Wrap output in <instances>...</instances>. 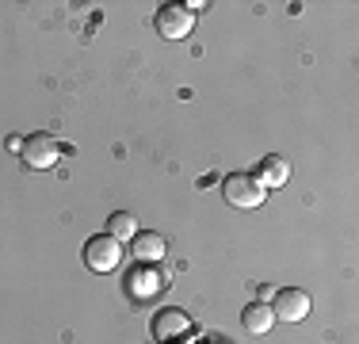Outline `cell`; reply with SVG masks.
Returning <instances> with one entry per match:
<instances>
[{
	"mask_svg": "<svg viewBox=\"0 0 359 344\" xmlns=\"http://www.w3.org/2000/svg\"><path fill=\"white\" fill-rule=\"evenodd\" d=\"M126 283H130V295H134V298H153V295H161V287H165L161 272H157V268H149V264L134 268Z\"/></svg>",
	"mask_w": 359,
	"mask_h": 344,
	"instance_id": "52a82bcc",
	"label": "cell"
},
{
	"mask_svg": "<svg viewBox=\"0 0 359 344\" xmlns=\"http://www.w3.org/2000/svg\"><path fill=\"white\" fill-rule=\"evenodd\" d=\"M191 27H195V12L187 4H165L157 12V34H161V39H168V42L187 39Z\"/></svg>",
	"mask_w": 359,
	"mask_h": 344,
	"instance_id": "7a4b0ae2",
	"label": "cell"
},
{
	"mask_svg": "<svg viewBox=\"0 0 359 344\" xmlns=\"http://www.w3.org/2000/svg\"><path fill=\"white\" fill-rule=\"evenodd\" d=\"M271 314H276V322H302L306 314H310V295L298 287H283L271 295Z\"/></svg>",
	"mask_w": 359,
	"mask_h": 344,
	"instance_id": "5b68a950",
	"label": "cell"
},
{
	"mask_svg": "<svg viewBox=\"0 0 359 344\" xmlns=\"http://www.w3.org/2000/svg\"><path fill=\"white\" fill-rule=\"evenodd\" d=\"M256 180H260L264 187H283L290 180V165L279 157V153H271V157L260 161V176H256Z\"/></svg>",
	"mask_w": 359,
	"mask_h": 344,
	"instance_id": "30bf717a",
	"label": "cell"
},
{
	"mask_svg": "<svg viewBox=\"0 0 359 344\" xmlns=\"http://www.w3.org/2000/svg\"><path fill=\"white\" fill-rule=\"evenodd\" d=\"M245 322V333H252V337H264V333H271V325H276V314H271L268 303H249L241 314Z\"/></svg>",
	"mask_w": 359,
	"mask_h": 344,
	"instance_id": "ba28073f",
	"label": "cell"
},
{
	"mask_svg": "<svg viewBox=\"0 0 359 344\" xmlns=\"http://www.w3.org/2000/svg\"><path fill=\"white\" fill-rule=\"evenodd\" d=\"M134 234H138V218H134V214L118 211V214H111V218H107V237H115L118 245H123V241H130Z\"/></svg>",
	"mask_w": 359,
	"mask_h": 344,
	"instance_id": "8fae6325",
	"label": "cell"
},
{
	"mask_svg": "<svg viewBox=\"0 0 359 344\" xmlns=\"http://www.w3.org/2000/svg\"><path fill=\"white\" fill-rule=\"evenodd\" d=\"M187 333H191V317L180 306H165L161 314H153V340L172 344V340H184Z\"/></svg>",
	"mask_w": 359,
	"mask_h": 344,
	"instance_id": "277c9868",
	"label": "cell"
},
{
	"mask_svg": "<svg viewBox=\"0 0 359 344\" xmlns=\"http://www.w3.org/2000/svg\"><path fill=\"white\" fill-rule=\"evenodd\" d=\"M222 195H226V203L237 206V211H256V206L268 199V187L256 176H249V172H229V176L222 180Z\"/></svg>",
	"mask_w": 359,
	"mask_h": 344,
	"instance_id": "6da1fadb",
	"label": "cell"
},
{
	"mask_svg": "<svg viewBox=\"0 0 359 344\" xmlns=\"http://www.w3.org/2000/svg\"><path fill=\"white\" fill-rule=\"evenodd\" d=\"M84 264H88L92 272H115L118 264H123V245H118L115 237H92L88 245H84Z\"/></svg>",
	"mask_w": 359,
	"mask_h": 344,
	"instance_id": "3957f363",
	"label": "cell"
},
{
	"mask_svg": "<svg viewBox=\"0 0 359 344\" xmlns=\"http://www.w3.org/2000/svg\"><path fill=\"white\" fill-rule=\"evenodd\" d=\"M203 344H215V340H203Z\"/></svg>",
	"mask_w": 359,
	"mask_h": 344,
	"instance_id": "7c38bea8",
	"label": "cell"
},
{
	"mask_svg": "<svg viewBox=\"0 0 359 344\" xmlns=\"http://www.w3.org/2000/svg\"><path fill=\"white\" fill-rule=\"evenodd\" d=\"M165 253H168V245H165L161 234H134V256H138L142 264L165 260Z\"/></svg>",
	"mask_w": 359,
	"mask_h": 344,
	"instance_id": "9c48e42d",
	"label": "cell"
},
{
	"mask_svg": "<svg viewBox=\"0 0 359 344\" xmlns=\"http://www.w3.org/2000/svg\"><path fill=\"white\" fill-rule=\"evenodd\" d=\"M20 153H23V161H27L31 168H50L57 161V142L50 134H31Z\"/></svg>",
	"mask_w": 359,
	"mask_h": 344,
	"instance_id": "8992f818",
	"label": "cell"
}]
</instances>
